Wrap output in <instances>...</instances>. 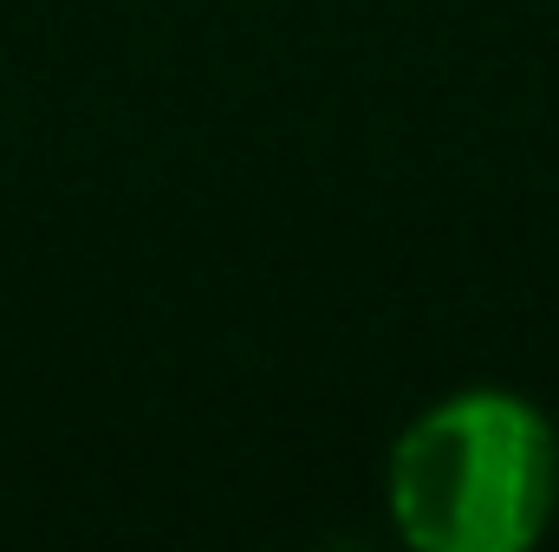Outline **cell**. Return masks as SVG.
Wrapping results in <instances>:
<instances>
[{
	"mask_svg": "<svg viewBox=\"0 0 559 552\" xmlns=\"http://www.w3.org/2000/svg\"><path fill=\"white\" fill-rule=\"evenodd\" d=\"M559 481L554 429L501 391L449 397L391 455V507L423 552H514L547 527Z\"/></svg>",
	"mask_w": 559,
	"mask_h": 552,
	"instance_id": "cell-1",
	"label": "cell"
}]
</instances>
